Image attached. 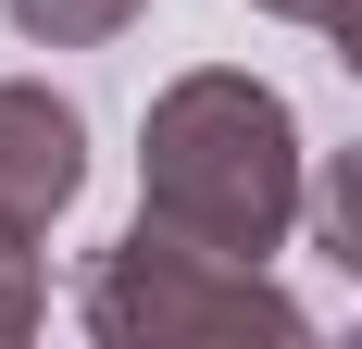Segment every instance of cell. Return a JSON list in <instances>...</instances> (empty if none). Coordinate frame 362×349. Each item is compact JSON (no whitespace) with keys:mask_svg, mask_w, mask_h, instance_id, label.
<instances>
[{"mask_svg":"<svg viewBox=\"0 0 362 349\" xmlns=\"http://www.w3.org/2000/svg\"><path fill=\"white\" fill-rule=\"evenodd\" d=\"M37 312H50V287H37V237L0 225V337H37Z\"/></svg>","mask_w":362,"mask_h":349,"instance_id":"8992f818","label":"cell"},{"mask_svg":"<svg viewBox=\"0 0 362 349\" xmlns=\"http://www.w3.org/2000/svg\"><path fill=\"white\" fill-rule=\"evenodd\" d=\"M88 187V112L50 100L37 75H0V225L13 237H50Z\"/></svg>","mask_w":362,"mask_h":349,"instance_id":"3957f363","label":"cell"},{"mask_svg":"<svg viewBox=\"0 0 362 349\" xmlns=\"http://www.w3.org/2000/svg\"><path fill=\"white\" fill-rule=\"evenodd\" d=\"M250 13H275V25H313V37H337V63L362 75V0H250Z\"/></svg>","mask_w":362,"mask_h":349,"instance_id":"52a82bcc","label":"cell"},{"mask_svg":"<svg viewBox=\"0 0 362 349\" xmlns=\"http://www.w3.org/2000/svg\"><path fill=\"white\" fill-rule=\"evenodd\" d=\"M0 13H13L37 50H100V37H125V25H138L150 0H0Z\"/></svg>","mask_w":362,"mask_h":349,"instance_id":"277c9868","label":"cell"},{"mask_svg":"<svg viewBox=\"0 0 362 349\" xmlns=\"http://www.w3.org/2000/svg\"><path fill=\"white\" fill-rule=\"evenodd\" d=\"M313 237H325V262L362 287V150H325V174H313Z\"/></svg>","mask_w":362,"mask_h":349,"instance_id":"5b68a950","label":"cell"},{"mask_svg":"<svg viewBox=\"0 0 362 349\" xmlns=\"http://www.w3.org/2000/svg\"><path fill=\"white\" fill-rule=\"evenodd\" d=\"M138 212L175 225V237H200V249H238V262L288 249V225L313 212L288 100L262 75H238V63L175 75L150 100V125H138Z\"/></svg>","mask_w":362,"mask_h":349,"instance_id":"6da1fadb","label":"cell"},{"mask_svg":"<svg viewBox=\"0 0 362 349\" xmlns=\"http://www.w3.org/2000/svg\"><path fill=\"white\" fill-rule=\"evenodd\" d=\"M75 312H88L100 349H238V337L300 349V337H313V312H300L262 262L200 249V237H175V225H150V212H138L125 249H100V275H88Z\"/></svg>","mask_w":362,"mask_h":349,"instance_id":"7a4b0ae2","label":"cell"}]
</instances>
